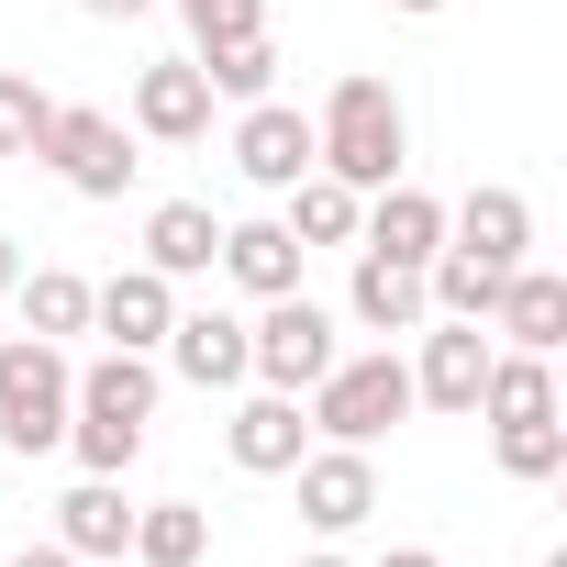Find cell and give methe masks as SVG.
<instances>
[{
    "label": "cell",
    "mask_w": 567,
    "mask_h": 567,
    "mask_svg": "<svg viewBox=\"0 0 567 567\" xmlns=\"http://www.w3.org/2000/svg\"><path fill=\"white\" fill-rule=\"evenodd\" d=\"M312 156H323L357 200H368V189H390V178H401V156H412V112H401V90H390V79H368V68H357V79H334V90H323V112H312Z\"/></svg>",
    "instance_id": "cell-1"
},
{
    "label": "cell",
    "mask_w": 567,
    "mask_h": 567,
    "mask_svg": "<svg viewBox=\"0 0 567 567\" xmlns=\"http://www.w3.org/2000/svg\"><path fill=\"white\" fill-rule=\"evenodd\" d=\"M301 412H312V445H379L390 423H412V357H401V346L334 357V368L301 390Z\"/></svg>",
    "instance_id": "cell-2"
},
{
    "label": "cell",
    "mask_w": 567,
    "mask_h": 567,
    "mask_svg": "<svg viewBox=\"0 0 567 567\" xmlns=\"http://www.w3.org/2000/svg\"><path fill=\"white\" fill-rule=\"evenodd\" d=\"M68 390H79V357L68 346L0 334V445H12V456H56L68 445Z\"/></svg>",
    "instance_id": "cell-3"
},
{
    "label": "cell",
    "mask_w": 567,
    "mask_h": 567,
    "mask_svg": "<svg viewBox=\"0 0 567 567\" xmlns=\"http://www.w3.org/2000/svg\"><path fill=\"white\" fill-rule=\"evenodd\" d=\"M334 357H346V346H334V312H323L312 290L256 301V323H245V379H256V390H290V401H301Z\"/></svg>",
    "instance_id": "cell-4"
},
{
    "label": "cell",
    "mask_w": 567,
    "mask_h": 567,
    "mask_svg": "<svg viewBox=\"0 0 567 567\" xmlns=\"http://www.w3.org/2000/svg\"><path fill=\"white\" fill-rule=\"evenodd\" d=\"M34 156H45L56 189H79V200H123L134 167H145V156H134V123H123V112H90V101H56Z\"/></svg>",
    "instance_id": "cell-5"
},
{
    "label": "cell",
    "mask_w": 567,
    "mask_h": 567,
    "mask_svg": "<svg viewBox=\"0 0 567 567\" xmlns=\"http://www.w3.org/2000/svg\"><path fill=\"white\" fill-rule=\"evenodd\" d=\"M312 167H323V156H312V112H301V101H278V90H267V101L234 112V178H245V189L278 200V189L312 178Z\"/></svg>",
    "instance_id": "cell-6"
},
{
    "label": "cell",
    "mask_w": 567,
    "mask_h": 567,
    "mask_svg": "<svg viewBox=\"0 0 567 567\" xmlns=\"http://www.w3.org/2000/svg\"><path fill=\"white\" fill-rule=\"evenodd\" d=\"M489 323H423V357H412V412H456V423H478V379H489Z\"/></svg>",
    "instance_id": "cell-7"
},
{
    "label": "cell",
    "mask_w": 567,
    "mask_h": 567,
    "mask_svg": "<svg viewBox=\"0 0 567 567\" xmlns=\"http://www.w3.org/2000/svg\"><path fill=\"white\" fill-rule=\"evenodd\" d=\"M167 323H178V278H156L145 256H134L123 278H90V334H101V346L156 357V346H167Z\"/></svg>",
    "instance_id": "cell-8"
},
{
    "label": "cell",
    "mask_w": 567,
    "mask_h": 567,
    "mask_svg": "<svg viewBox=\"0 0 567 567\" xmlns=\"http://www.w3.org/2000/svg\"><path fill=\"white\" fill-rule=\"evenodd\" d=\"M301 523L312 534H357L368 512H379V467H368V445H301Z\"/></svg>",
    "instance_id": "cell-9"
},
{
    "label": "cell",
    "mask_w": 567,
    "mask_h": 567,
    "mask_svg": "<svg viewBox=\"0 0 567 567\" xmlns=\"http://www.w3.org/2000/svg\"><path fill=\"white\" fill-rule=\"evenodd\" d=\"M301 445H312V412H301L290 390H245V401H234V423H223V456H234L245 478H290V467H301Z\"/></svg>",
    "instance_id": "cell-10"
},
{
    "label": "cell",
    "mask_w": 567,
    "mask_h": 567,
    "mask_svg": "<svg viewBox=\"0 0 567 567\" xmlns=\"http://www.w3.org/2000/svg\"><path fill=\"white\" fill-rule=\"evenodd\" d=\"M212 79H200V56H156L145 79H134V134L145 145H200L212 134Z\"/></svg>",
    "instance_id": "cell-11"
},
{
    "label": "cell",
    "mask_w": 567,
    "mask_h": 567,
    "mask_svg": "<svg viewBox=\"0 0 567 567\" xmlns=\"http://www.w3.org/2000/svg\"><path fill=\"white\" fill-rule=\"evenodd\" d=\"M357 245H368V256H390V267H434V256H445V200H434V189H412V178H390V189H368Z\"/></svg>",
    "instance_id": "cell-12"
},
{
    "label": "cell",
    "mask_w": 567,
    "mask_h": 567,
    "mask_svg": "<svg viewBox=\"0 0 567 567\" xmlns=\"http://www.w3.org/2000/svg\"><path fill=\"white\" fill-rule=\"evenodd\" d=\"M301 256H312V245H301L290 223L256 212V223H223V256H212V267L234 278L245 301H278V290H301Z\"/></svg>",
    "instance_id": "cell-13"
},
{
    "label": "cell",
    "mask_w": 567,
    "mask_h": 567,
    "mask_svg": "<svg viewBox=\"0 0 567 567\" xmlns=\"http://www.w3.org/2000/svg\"><path fill=\"white\" fill-rule=\"evenodd\" d=\"M156 357H167V379H189V390H245V312H178Z\"/></svg>",
    "instance_id": "cell-14"
},
{
    "label": "cell",
    "mask_w": 567,
    "mask_h": 567,
    "mask_svg": "<svg viewBox=\"0 0 567 567\" xmlns=\"http://www.w3.org/2000/svg\"><path fill=\"white\" fill-rule=\"evenodd\" d=\"M445 245H467V256H489V267H523V256H534V200L489 178V189H467V200L445 212Z\"/></svg>",
    "instance_id": "cell-15"
},
{
    "label": "cell",
    "mask_w": 567,
    "mask_h": 567,
    "mask_svg": "<svg viewBox=\"0 0 567 567\" xmlns=\"http://www.w3.org/2000/svg\"><path fill=\"white\" fill-rule=\"evenodd\" d=\"M346 312L390 346V334H423L434 323V301H423V267H390V256H368L357 245V278H346Z\"/></svg>",
    "instance_id": "cell-16"
},
{
    "label": "cell",
    "mask_w": 567,
    "mask_h": 567,
    "mask_svg": "<svg viewBox=\"0 0 567 567\" xmlns=\"http://www.w3.org/2000/svg\"><path fill=\"white\" fill-rule=\"evenodd\" d=\"M489 334L523 346V357H556V346H567V278L523 256V267H512V290H501V312H489Z\"/></svg>",
    "instance_id": "cell-17"
},
{
    "label": "cell",
    "mask_w": 567,
    "mask_h": 567,
    "mask_svg": "<svg viewBox=\"0 0 567 567\" xmlns=\"http://www.w3.org/2000/svg\"><path fill=\"white\" fill-rule=\"evenodd\" d=\"M56 545H68L79 567H90V556H123V545H134V501H123V478H90V467H79V489L56 501Z\"/></svg>",
    "instance_id": "cell-18"
},
{
    "label": "cell",
    "mask_w": 567,
    "mask_h": 567,
    "mask_svg": "<svg viewBox=\"0 0 567 567\" xmlns=\"http://www.w3.org/2000/svg\"><path fill=\"white\" fill-rule=\"evenodd\" d=\"M212 256H223L212 200H156V212H145V267H156V278H212Z\"/></svg>",
    "instance_id": "cell-19"
},
{
    "label": "cell",
    "mask_w": 567,
    "mask_h": 567,
    "mask_svg": "<svg viewBox=\"0 0 567 567\" xmlns=\"http://www.w3.org/2000/svg\"><path fill=\"white\" fill-rule=\"evenodd\" d=\"M156 390H167V368L156 357H134V346H101L90 368H79V412H123V423H156Z\"/></svg>",
    "instance_id": "cell-20"
},
{
    "label": "cell",
    "mask_w": 567,
    "mask_h": 567,
    "mask_svg": "<svg viewBox=\"0 0 567 567\" xmlns=\"http://www.w3.org/2000/svg\"><path fill=\"white\" fill-rule=\"evenodd\" d=\"M134 567H200L212 556V512L200 501H134Z\"/></svg>",
    "instance_id": "cell-21"
},
{
    "label": "cell",
    "mask_w": 567,
    "mask_h": 567,
    "mask_svg": "<svg viewBox=\"0 0 567 567\" xmlns=\"http://www.w3.org/2000/svg\"><path fill=\"white\" fill-rule=\"evenodd\" d=\"M278 200H290V212H278V223H290L301 245H357V223H368V200L334 178V167H312V178H290V189H278Z\"/></svg>",
    "instance_id": "cell-22"
},
{
    "label": "cell",
    "mask_w": 567,
    "mask_h": 567,
    "mask_svg": "<svg viewBox=\"0 0 567 567\" xmlns=\"http://www.w3.org/2000/svg\"><path fill=\"white\" fill-rule=\"evenodd\" d=\"M23 334H45V346H68V334H90V278L79 267H23Z\"/></svg>",
    "instance_id": "cell-23"
},
{
    "label": "cell",
    "mask_w": 567,
    "mask_h": 567,
    "mask_svg": "<svg viewBox=\"0 0 567 567\" xmlns=\"http://www.w3.org/2000/svg\"><path fill=\"white\" fill-rule=\"evenodd\" d=\"M189 56H200V79H212V101H234V112L278 90V45H267V34H223V45H189Z\"/></svg>",
    "instance_id": "cell-24"
},
{
    "label": "cell",
    "mask_w": 567,
    "mask_h": 567,
    "mask_svg": "<svg viewBox=\"0 0 567 567\" xmlns=\"http://www.w3.org/2000/svg\"><path fill=\"white\" fill-rule=\"evenodd\" d=\"M489 456H501V478L545 489V478L567 467V412H545V423H489Z\"/></svg>",
    "instance_id": "cell-25"
},
{
    "label": "cell",
    "mask_w": 567,
    "mask_h": 567,
    "mask_svg": "<svg viewBox=\"0 0 567 567\" xmlns=\"http://www.w3.org/2000/svg\"><path fill=\"white\" fill-rule=\"evenodd\" d=\"M68 456H79L90 478H123V467L145 456V423H123V412H79V401H68Z\"/></svg>",
    "instance_id": "cell-26"
},
{
    "label": "cell",
    "mask_w": 567,
    "mask_h": 567,
    "mask_svg": "<svg viewBox=\"0 0 567 567\" xmlns=\"http://www.w3.org/2000/svg\"><path fill=\"white\" fill-rule=\"evenodd\" d=\"M45 112H56V101H45L23 68H0V156H34V145H45Z\"/></svg>",
    "instance_id": "cell-27"
},
{
    "label": "cell",
    "mask_w": 567,
    "mask_h": 567,
    "mask_svg": "<svg viewBox=\"0 0 567 567\" xmlns=\"http://www.w3.org/2000/svg\"><path fill=\"white\" fill-rule=\"evenodd\" d=\"M223 34H267V0H189V45H223Z\"/></svg>",
    "instance_id": "cell-28"
},
{
    "label": "cell",
    "mask_w": 567,
    "mask_h": 567,
    "mask_svg": "<svg viewBox=\"0 0 567 567\" xmlns=\"http://www.w3.org/2000/svg\"><path fill=\"white\" fill-rule=\"evenodd\" d=\"M79 12H90V23H145L156 0H79Z\"/></svg>",
    "instance_id": "cell-29"
},
{
    "label": "cell",
    "mask_w": 567,
    "mask_h": 567,
    "mask_svg": "<svg viewBox=\"0 0 567 567\" xmlns=\"http://www.w3.org/2000/svg\"><path fill=\"white\" fill-rule=\"evenodd\" d=\"M12 567H79V556H68V545H56V534H45V545H23V556H12Z\"/></svg>",
    "instance_id": "cell-30"
},
{
    "label": "cell",
    "mask_w": 567,
    "mask_h": 567,
    "mask_svg": "<svg viewBox=\"0 0 567 567\" xmlns=\"http://www.w3.org/2000/svg\"><path fill=\"white\" fill-rule=\"evenodd\" d=\"M12 290H23V245L0 234V301H12Z\"/></svg>",
    "instance_id": "cell-31"
},
{
    "label": "cell",
    "mask_w": 567,
    "mask_h": 567,
    "mask_svg": "<svg viewBox=\"0 0 567 567\" xmlns=\"http://www.w3.org/2000/svg\"><path fill=\"white\" fill-rule=\"evenodd\" d=\"M379 567H445V556H434V545H390Z\"/></svg>",
    "instance_id": "cell-32"
},
{
    "label": "cell",
    "mask_w": 567,
    "mask_h": 567,
    "mask_svg": "<svg viewBox=\"0 0 567 567\" xmlns=\"http://www.w3.org/2000/svg\"><path fill=\"white\" fill-rule=\"evenodd\" d=\"M390 12H412V23H434V12H456V0H390Z\"/></svg>",
    "instance_id": "cell-33"
},
{
    "label": "cell",
    "mask_w": 567,
    "mask_h": 567,
    "mask_svg": "<svg viewBox=\"0 0 567 567\" xmlns=\"http://www.w3.org/2000/svg\"><path fill=\"white\" fill-rule=\"evenodd\" d=\"M301 567H346V556H301Z\"/></svg>",
    "instance_id": "cell-34"
},
{
    "label": "cell",
    "mask_w": 567,
    "mask_h": 567,
    "mask_svg": "<svg viewBox=\"0 0 567 567\" xmlns=\"http://www.w3.org/2000/svg\"><path fill=\"white\" fill-rule=\"evenodd\" d=\"M178 12H189V0H178Z\"/></svg>",
    "instance_id": "cell-35"
}]
</instances>
